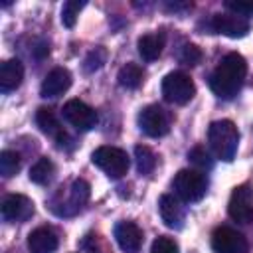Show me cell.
<instances>
[{
    "instance_id": "29",
    "label": "cell",
    "mask_w": 253,
    "mask_h": 253,
    "mask_svg": "<svg viewBox=\"0 0 253 253\" xmlns=\"http://www.w3.org/2000/svg\"><path fill=\"white\" fill-rule=\"evenodd\" d=\"M150 253H178V245H176L174 239H170L166 235H160L152 241Z\"/></svg>"
},
{
    "instance_id": "14",
    "label": "cell",
    "mask_w": 253,
    "mask_h": 253,
    "mask_svg": "<svg viewBox=\"0 0 253 253\" xmlns=\"http://www.w3.org/2000/svg\"><path fill=\"white\" fill-rule=\"evenodd\" d=\"M36 123L40 126V130L45 132L47 136H53L59 142V146H63L65 142H69V136L65 134L63 126L59 125V121H57V117H55V113L51 109L40 107L38 113H36Z\"/></svg>"
},
{
    "instance_id": "23",
    "label": "cell",
    "mask_w": 253,
    "mask_h": 253,
    "mask_svg": "<svg viewBox=\"0 0 253 253\" xmlns=\"http://www.w3.org/2000/svg\"><path fill=\"white\" fill-rule=\"evenodd\" d=\"M18 170H20V154L14 150H2L0 152V174L4 178H10Z\"/></svg>"
},
{
    "instance_id": "12",
    "label": "cell",
    "mask_w": 253,
    "mask_h": 253,
    "mask_svg": "<svg viewBox=\"0 0 253 253\" xmlns=\"http://www.w3.org/2000/svg\"><path fill=\"white\" fill-rule=\"evenodd\" d=\"M69 85H71V73L65 67H55L42 81L40 95L45 97V99H53V97L63 95L69 89Z\"/></svg>"
},
{
    "instance_id": "26",
    "label": "cell",
    "mask_w": 253,
    "mask_h": 253,
    "mask_svg": "<svg viewBox=\"0 0 253 253\" xmlns=\"http://www.w3.org/2000/svg\"><path fill=\"white\" fill-rule=\"evenodd\" d=\"M225 8H227L231 14L241 16V18L253 16V0H227V2H225Z\"/></svg>"
},
{
    "instance_id": "18",
    "label": "cell",
    "mask_w": 253,
    "mask_h": 253,
    "mask_svg": "<svg viewBox=\"0 0 253 253\" xmlns=\"http://www.w3.org/2000/svg\"><path fill=\"white\" fill-rule=\"evenodd\" d=\"M158 211H160L162 221H164L168 227H182L184 210H182L180 202H178L174 196H170V194L160 196V200H158Z\"/></svg>"
},
{
    "instance_id": "15",
    "label": "cell",
    "mask_w": 253,
    "mask_h": 253,
    "mask_svg": "<svg viewBox=\"0 0 253 253\" xmlns=\"http://www.w3.org/2000/svg\"><path fill=\"white\" fill-rule=\"evenodd\" d=\"M89 184L85 180H73L71 188H69V194H67V200L61 202V210H59V215H73L75 211H79L87 200H89Z\"/></svg>"
},
{
    "instance_id": "20",
    "label": "cell",
    "mask_w": 253,
    "mask_h": 253,
    "mask_svg": "<svg viewBox=\"0 0 253 253\" xmlns=\"http://www.w3.org/2000/svg\"><path fill=\"white\" fill-rule=\"evenodd\" d=\"M119 85L125 87V89H136L140 83H142V67L136 65V63H125L121 69H119Z\"/></svg>"
},
{
    "instance_id": "10",
    "label": "cell",
    "mask_w": 253,
    "mask_h": 253,
    "mask_svg": "<svg viewBox=\"0 0 253 253\" xmlns=\"http://www.w3.org/2000/svg\"><path fill=\"white\" fill-rule=\"evenodd\" d=\"M210 28L227 38H243L249 32V22L235 14H215L210 20Z\"/></svg>"
},
{
    "instance_id": "2",
    "label": "cell",
    "mask_w": 253,
    "mask_h": 253,
    "mask_svg": "<svg viewBox=\"0 0 253 253\" xmlns=\"http://www.w3.org/2000/svg\"><path fill=\"white\" fill-rule=\"evenodd\" d=\"M208 142L213 150V154L219 160H233L235 152H237V144H239V130L237 126L223 119V121H213L208 128Z\"/></svg>"
},
{
    "instance_id": "16",
    "label": "cell",
    "mask_w": 253,
    "mask_h": 253,
    "mask_svg": "<svg viewBox=\"0 0 253 253\" xmlns=\"http://www.w3.org/2000/svg\"><path fill=\"white\" fill-rule=\"evenodd\" d=\"M28 249L32 253H53L57 249V235L51 227H38L28 235Z\"/></svg>"
},
{
    "instance_id": "17",
    "label": "cell",
    "mask_w": 253,
    "mask_h": 253,
    "mask_svg": "<svg viewBox=\"0 0 253 253\" xmlns=\"http://www.w3.org/2000/svg\"><path fill=\"white\" fill-rule=\"evenodd\" d=\"M24 79V65L18 59H6L0 65V91L10 93L20 87Z\"/></svg>"
},
{
    "instance_id": "8",
    "label": "cell",
    "mask_w": 253,
    "mask_h": 253,
    "mask_svg": "<svg viewBox=\"0 0 253 253\" xmlns=\"http://www.w3.org/2000/svg\"><path fill=\"white\" fill-rule=\"evenodd\" d=\"M63 119L77 130H89L97 125V113L79 99H71L63 105Z\"/></svg>"
},
{
    "instance_id": "6",
    "label": "cell",
    "mask_w": 253,
    "mask_h": 253,
    "mask_svg": "<svg viewBox=\"0 0 253 253\" xmlns=\"http://www.w3.org/2000/svg\"><path fill=\"white\" fill-rule=\"evenodd\" d=\"M138 126L152 138L164 136L170 130V115L158 105H148L138 113Z\"/></svg>"
},
{
    "instance_id": "5",
    "label": "cell",
    "mask_w": 253,
    "mask_h": 253,
    "mask_svg": "<svg viewBox=\"0 0 253 253\" xmlns=\"http://www.w3.org/2000/svg\"><path fill=\"white\" fill-rule=\"evenodd\" d=\"M162 95L168 103L186 105L196 95V85L184 71H170L162 79Z\"/></svg>"
},
{
    "instance_id": "19",
    "label": "cell",
    "mask_w": 253,
    "mask_h": 253,
    "mask_svg": "<svg viewBox=\"0 0 253 253\" xmlns=\"http://www.w3.org/2000/svg\"><path fill=\"white\" fill-rule=\"evenodd\" d=\"M138 53L142 59L146 61H152L156 59L160 53H162V47H164V34L162 32H156V34H144L138 38Z\"/></svg>"
},
{
    "instance_id": "9",
    "label": "cell",
    "mask_w": 253,
    "mask_h": 253,
    "mask_svg": "<svg viewBox=\"0 0 253 253\" xmlns=\"http://www.w3.org/2000/svg\"><path fill=\"white\" fill-rule=\"evenodd\" d=\"M211 247L215 253H247L249 245H247V239L231 229V227H217L211 235Z\"/></svg>"
},
{
    "instance_id": "28",
    "label": "cell",
    "mask_w": 253,
    "mask_h": 253,
    "mask_svg": "<svg viewBox=\"0 0 253 253\" xmlns=\"http://www.w3.org/2000/svg\"><path fill=\"white\" fill-rule=\"evenodd\" d=\"M180 61L182 63H186V65H198L200 61H202V51H200V47L198 45H194V43H186L182 49H180Z\"/></svg>"
},
{
    "instance_id": "25",
    "label": "cell",
    "mask_w": 253,
    "mask_h": 253,
    "mask_svg": "<svg viewBox=\"0 0 253 253\" xmlns=\"http://www.w3.org/2000/svg\"><path fill=\"white\" fill-rule=\"evenodd\" d=\"M105 61H107V49L105 47H95L87 53V57L83 61V69H85V73H93V71L101 69L105 65Z\"/></svg>"
},
{
    "instance_id": "4",
    "label": "cell",
    "mask_w": 253,
    "mask_h": 253,
    "mask_svg": "<svg viewBox=\"0 0 253 253\" xmlns=\"http://www.w3.org/2000/svg\"><path fill=\"white\" fill-rule=\"evenodd\" d=\"M91 162L111 178H121L128 170V156L117 146H99L91 154Z\"/></svg>"
},
{
    "instance_id": "11",
    "label": "cell",
    "mask_w": 253,
    "mask_h": 253,
    "mask_svg": "<svg viewBox=\"0 0 253 253\" xmlns=\"http://www.w3.org/2000/svg\"><path fill=\"white\" fill-rule=\"evenodd\" d=\"M115 239L125 253H138L142 247V229L132 221H121L115 225Z\"/></svg>"
},
{
    "instance_id": "3",
    "label": "cell",
    "mask_w": 253,
    "mask_h": 253,
    "mask_svg": "<svg viewBox=\"0 0 253 253\" xmlns=\"http://www.w3.org/2000/svg\"><path fill=\"white\" fill-rule=\"evenodd\" d=\"M172 188L176 192V196L184 202H198L204 198L206 190H208V180L200 170H180L174 180H172Z\"/></svg>"
},
{
    "instance_id": "24",
    "label": "cell",
    "mask_w": 253,
    "mask_h": 253,
    "mask_svg": "<svg viewBox=\"0 0 253 253\" xmlns=\"http://www.w3.org/2000/svg\"><path fill=\"white\" fill-rule=\"evenodd\" d=\"M85 8V0H67L61 8V22L65 28H73L79 12Z\"/></svg>"
},
{
    "instance_id": "7",
    "label": "cell",
    "mask_w": 253,
    "mask_h": 253,
    "mask_svg": "<svg viewBox=\"0 0 253 253\" xmlns=\"http://www.w3.org/2000/svg\"><path fill=\"white\" fill-rule=\"evenodd\" d=\"M227 213L237 223H251L253 221V190L247 184L237 186L231 192Z\"/></svg>"
},
{
    "instance_id": "13",
    "label": "cell",
    "mask_w": 253,
    "mask_h": 253,
    "mask_svg": "<svg viewBox=\"0 0 253 253\" xmlns=\"http://www.w3.org/2000/svg\"><path fill=\"white\" fill-rule=\"evenodd\" d=\"M34 213V204L22 194H10L2 202V217L6 221H24Z\"/></svg>"
},
{
    "instance_id": "27",
    "label": "cell",
    "mask_w": 253,
    "mask_h": 253,
    "mask_svg": "<svg viewBox=\"0 0 253 253\" xmlns=\"http://www.w3.org/2000/svg\"><path fill=\"white\" fill-rule=\"evenodd\" d=\"M188 160H190L194 166H198L200 170L211 168V158H210V154L206 152V148H202V146L192 148V150L188 152Z\"/></svg>"
},
{
    "instance_id": "1",
    "label": "cell",
    "mask_w": 253,
    "mask_h": 253,
    "mask_svg": "<svg viewBox=\"0 0 253 253\" xmlns=\"http://www.w3.org/2000/svg\"><path fill=\"white\" fill-rule=\"evenodd\" d=\"M245 73H247V63L243 55L231 51L225 57H221V61L210 75V87L217 97L231 99L241 89L245 81Z\"/></svg>"
},
{
    "instance_id": "21",
    "label": "cell",
    "mask_w": 253,
    "mask_h": 253,
    "mask_svg": "<svg viewBox=\"0 0 253 253\" xmlns=\"http://www.w3.org/2000/svg\"><path fill=\"white\" fill-rule=\"evenodd\" d=\"M53 172H55V166L49 158H40L32 168H30V180L34 184H47L51 178H53Z\"/></svg>"
},
{
    "instance_id": "22",
    "label": "cell",
    "mask_w": 253,
    "mask_h": 253,
    "mask_svg": "<svg viewBox=\"0 0 253 253\" xmlns=\"http://www.w3.org/2000/svg\"><path fill=\"white\" fill-rule=\"evenodd\" d=\"M134 160H136V168L140 174H150L154 168H156V154L144 146V144H138L134 146Z\"/></svg>"
}]
</instances>
